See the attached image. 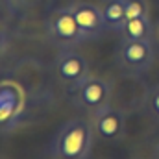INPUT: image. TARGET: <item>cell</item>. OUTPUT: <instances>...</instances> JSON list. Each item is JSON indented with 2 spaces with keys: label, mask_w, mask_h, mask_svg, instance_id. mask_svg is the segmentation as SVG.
Segmentation results:
<instances>
[{
  "label": "cell",
  "mask_w": 159,
  "mask_h": 159,
  "mask_svg": "<svg viewBox=\"0 0 159 159\" xmlns=\"http://www.w3.org/2000/svg\"><path fill=\"white\" fill-rule=\"evenodd\" d=\"M93 143V122L85 119H70L54 135L50 144V156L54 159H89Z\"/></svg>",
  "instance_id": "cell-1"
},
{
  "label": "cell",
  "mask_w": 159,
  "mask_h": 159,
  "mask_svg": "<svg viewBox=\"0 0 159 159\" xmlns=\"http://www.w3.org/2000/svg\"><path fill=\"white\" fill-rule=\"evenodd\" d=\"M44 30L48 39L59 48H74L85 43V37L69 6L54 9L44 22Z\"/></svg>",
  "instance_id": "cell-2"
},
{
  "label": "cell",
  "mask_w": 159,
  "mask_h": 159,
  "mask_svg": "<svg viewBox=\"0 0 159 159\" xmlns=\"http://www.w3.org/2000/svg\"><path fill=\"white\" fill-rule=\"evenodd\" d=\"M117 65L122 72L131 76H141L154 65L156 52L152 41H124L117 46Z\"/></svg>",
  "instance_id": "cell-3"
},
{
  "label": "cell",
  "mask_w": 159,
  "mask_h": 159,
  "mask_svg": "<svg viewBox=\"0 0 159 159\" xmlns=\"http://www.w3.org/2000/svg\"><path fill=\"white\" fill-rule=\"evenodd\" d=\"M111 93H113V85L107 80L94 78V76H89L81 83L70 87V98L74 106L91 113L107 106L111 102Z\"/></svg>",
  "instance_id": "cell-4"
},
{
  "label": "cell",
  "mask_w": 159,
  "mask_h": 159,
  "mask_svg": "<svg viewBox=\"0 0 159 159\" xmlns=\"http://www.w3.org/2000/svg\"><path fill=\"white\" fill-rule=\"evenodd\" d=\"M24 100L19 85L11 81L0 83V131H11L17 128L24 115Z\"/></svg>",
  "instance_id": "cell-5"
},
{
  "label": "cell",
  "mask_w": 159,
  "mask_h": 159,
  "mask_svg": "<svg viewBox=\"0 0 159 159\" xmlns=\"http://www.w3.org/2000/svg\"><path fill=\"white\" fill-rule=\"evenodd\" d=\"M54 67H56L59 80H63L69 87H74L91 76L89 61L85 59L83 54H80L78 50H72V48H61L59 54L56 56Z\"/></svg>",
  "instance_id": "cell-6"
},
{
  "label": "cell",
  "mask_w": 159,
  "mask_h": 159,
  "mask_svg": "<svg viewBox=\"0 0 159 159\" xmlns=\"http://www.w3.org/2000/svg\"><path fill=\"white\" fill-rule=\"evenodd\" d=\"M70 11L78 22L80 30L83 34L85 41H94L100 39L102 34L107 30L106 28V20L102 15V9L98 4H91V2H72Z\"/></svg>",
  "instance_id": "cell-7"
},
{
  "label": "cell",
  "mask_w": 159,
  "mask_h": 159,
  "mask_svg": "<svg viewBox=\"0 0 159 159\" xmlns=\"http://www.w3.org/2000/svg\"><path fill=\"white\" fill-rule=\"evenodd\" d=\"M93 128H94V135H98L100 139L119 141L126 131L124 113L113 107L111 104H107L93 113Z\"/></svg>",
  "instance_id": "cell-8"
},
{
  "label": "cell",
  "mask_w": 159,
  "mask_h": 159,
  "mask_svg": "<svg viewBox=\"0 0 159 159\" xmlns=\"http://www.w3.org/2000/svg\"><path fill=\"white\" fill-rule=\"evenodd\" d=\"M104 20H106V28L111 32H122L128 17H126V7H124V0H102L100 4Z\"/></svg>",
  "instance_id": "cell-9"
},
{
  "label": "cell",
  "mask_w": 159,
  "mask_h": 159,
  "mask_svg": "<svg viewBox=\"0 0 159 159\" xmlns=\"http://www.w3.org/2000/svg\"><path fill=\"white\" fill-rule=\"evenodd\" d=\"M120 34L124 41H152L154 26L150 22V17H135L126 20Z\"/></svg>",
  "instance_id": "cell-10"
},
{
  "label": "cell",
  "mask_w": 159,
  "mask_h": 159,
  "mask_svg": "<svg viewBox=\"0 0 159 159\" xmlns=\"http://www.w3.org/2000/svg\"><path fill=\"white\" fill-rule=\"evenodd\" d=\"M126 7V17L135 19V17H150V6L146 0H124Z\"/></svg>",
  "instance_id": "cell-11"
},
{
  "label": "cell",
  "mask_w": 159,
  "mask_h": 159,
  "mask_svg": "<svg viewBox=\"0 0 159 159\" xmlns=\"http://www.w3.org/2000/svg\"><path fill=\"white\" fill-rule=\"evenodd\" d=\"M148 107H150V111L159 119V85L152 87L148 91Z\"/></svg>",
  "instance_id": "cell-12"
},
{
  "label": "cell",
  "mask_w": 159,
  "mask_h": 159,
  "mask_svg": "<svg viewBox=\"0 0 159 159\" xmlns=\"http://www.w3.org/2000/svg\"><path fill=\"white\" fill-rule=\"evenodd\" d=\"M7 46H9V35H7L6 30L0 28V56L7 50Z\"/></svg>",
  "instance_id": "cell-13"
},
{
  "label": "cell",
  "mask_w": 159,
  "mask_h": 159,
  "mask_svg": "<svg viewBox=\"0 0 159 159\" xmlns=\"http://www.w3.org/2000/svg\"><path fill=\"white\" fill-rule=\"evenodd\" d=\"M154 157H156V159H159V144L156 146V154H154Z\"/></svg>",
  "instance_id": "cell-14"
},
{
  "label": "cell",
  "mask_w": 159,
  "mask_h": 159,
  "mask_svg": "<svg viewBox=\"0 0 159 159\" xmlns=\"http://www.w3.org/2000/svg\"><path fill=\"white\" fill-rule=\"evenodd\" d=\"M156 37H157V41H159V22H157V26H156Z\"/></svg>",
  "instance_id": "cell-15"
},
{
  "label": "cell",
  "mask_w": 159,
  "mask_h": 159,
  "mask_svg": "<svg viewBox=\"0 0 159 159\" xmlns=\"http://www.w3.org/2000/svg\"><path fill=\"white\" fill-rule=\"evenodd\" d=\"M137 159H143V157H137Z\"/></svg>",
  "instance_id": "cell-16"
}]
</instances>
